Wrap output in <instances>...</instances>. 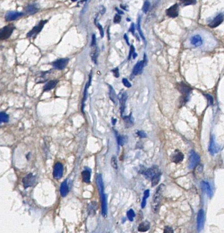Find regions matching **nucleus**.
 Wrapping results in <instances>:
<instances>
[{
  "label": "nucleus",
  "mask_w": 224,
  "mask_h": 233,
  "mask_svg": "<svg viewBox=\"0 0 224 233\" xmlns=\"http://www.w3.org/2000/svg\"><path fill=\"white\" fill-rule=\"evenodd\" d=\"M63 167L61 163L57 162L55 164L53 169V175L56 179H59L63 175Z\"/></svg>",
  "instance_id": "423d86ee"
},
{
  "label": "nucleus",
  "mask_w": 224,
  "mask_h": 233,
  "mask_svg": "<svg viewBox=\"0 0 224 233\" xmlns=\"http://www.w3.org/2000/svg\"><path fill=\"white\" fill-rule=\"evenodd\" d=\"M121 7H122V9H124V10H127V9H126V7H125V6H123V5H121Z\"/></svg>",
  "instance_id": "4d7b16f0"
},
{
  "label": "nucleus",
  "mask_w": 224,
  "mask_h": 233,
  "mask_svg": "<svg viewBox=\"0 0 224 233\" xmlns=\"http://www.w3.org/2000/svg\"><path fill=\"white\" fill-rule=\"evenodd\" d=\"M200 162V157L195 152L192 151L190 154L188 161V167L190 169H194L197 166Z\"/></svg>",
  "instance_id": "7ed1b4c3"
},
{
  "label": "nucleus",
  "mask_w": 224,
  "mask_h": 233,
  "mask_svg": "<svg viewBox=\"0 0 224 233\" xmlns=\"http://www.w3.org/2000/svg\"><path fill=\"white\" fill-rule=\"evenodd\" d=\"M111 165L114 169H118V164L117 158L115 156H113L111 159Z\"/></svg>",
  "instance_id": "c9c22d12"
},
{
  "label": "nucleus",
  "mask_w": 224,
  "mask_h": 233,
  "mask_svg": "<svg viewBox=\"0 0 224 233\" xmlns=\"http://www.w3.org/2000/svg\"><path fill=\"white\" fill-rule=\"evenodd\" d=\"M116 122H117V119H112V124L113 125H115V123H116Z\"/></svg>",
  "instance_id": "5fc2aeb1"
},
{
  "label": "nucleus",
  "mask_w": 224,
  "mask_h": 233,
  "mask_svg": "<svg viewBox=\"0 0 224 233\" xmlns=\"http://www.w3.org/2000/svg\"><path fill=\"white\" fill-rule=\"evenodd\" d=\"M82 177L83 181L86 183H89L90 182L91 174L90 171L85 170L82 172Z\"/></svg>",
  "instance_id": "393cba45"
},
{
  "label": "nucleus",
  "mask_w": 224,
  "mask_h": 233,
  "mask_svg": "<svg viewBox=\"0 0 224 233\" xmlns=\"http://www.w3.org/2000/svg\"><path fill=\"white\" fill-rule=\"evenodd\" d=\"M105 12H106V9H105L103 6H101L100 9V12L101 14H104Z\"/></svg>",
  "instance_id": "3c124183"
},
{
  "label": "nucleus",
  "mask_w": 224,
  "mask_h": 233,
  "mask_svg": "<svg viewBox=\"0 0 224 233\" xmlns=\"http://www.w3.org/2000/svg\"><path fill=\"white\" fill-rule=\"evenodd\" d=\"M15 29V27L12 24H8L0 29V41L6 40L9 38Z\"/></svg>",
  "instance_id": "f03ea898"
},
{
  "label": "nucleus",
  "mask_w": 224,
  "mask_h": 233,
  "mask_svg": "<svg viewBox=\"0 0 224 233\" xmlns=\"http://www.w3.org/2000/svg\"><path fill=\"white\" fill-rule=\"evenodd\" d=\"M96 203L95 202H92L91 204H89V207H88V211H89V213H94L95 212V211L96 210Z\"/></svg>",
  "instance_id": "72a5a7b5"
},
{
  "label": "nucleus",
  "mask_w": 224,
  "mask_h": 233,
  "mask_svg": "<svg viewBox=\"0 0 224 233\" xmlns=\"http://www.w3.org/2000/svg\"><path fill=\"white\" fill-rule=\"evenodd\" d=\"M204 95H205V96L206 97V98L207 99V100H208L209 105H211H211H213V103H214V98H213L212 96L209 95V94H205Z\"/></svg>",
  "instance_id": "58836bf2"
},
{
  "label": "nucleus",
  "mask_w": 224,
  "mask_h": 233,
  "mask_svg": "<svg viewBox=\"0 0 224 233\" xmlns=\"http://www.w3.org/2000/svg\"><path fill=\"white\" fill-rule=\"evenodd\" d=\"M144 65L145 61L143 60L140 61L138 62L136 64V65L134 66L133 69V74L134 75H137L140 74L143 70Z\"/></svg>",
  "instance_id": "a211bd4d"
},
{
  "label": "nucleus",
  "mask_w": 224,
  "mask_h": 233,
  "mask_svg": "<svg viewBox=\"0 0 224 233\" xmlns=\"http://www.w3.org/2000/svg\"><path fill=\"white\" fill-rule=\"evenodd\" d=\"M121 21V17L119 15H116L114 18V23H120Z\"/></svg>",
  "instance_id": "49530a36"
},
{
  "label": "nucleus",
  "mask_w": 224,
  "mask_h": 233,
  "mask_svg": "<svg viewBox=\"0 0 224 233\" xmlns=\"http://www.w3.org/2000/svg\"><path fill=\"white\" fill-rule=\"evenodd\" d=\"M118 140V143L119 145L122 146L125 145L128 142V137L127 136H123V135H120L118 136L117 137Z\"/></svg>",
  "instance_id": "a878e982"
},
{
  "label": "nucleus",
  "mask_w": 224,
  "mask_h": 233,
  "mask_svg": "<svg viewBox=\"0 0 224 233\" xmlns=\"http://www.w3.org/2000/svg\"><path fill=\"white\" fill-rule=\"evenodd\" d=\"M122 82H123V85L125 86V87H127V88H130V87H131V83H130L129 82V81L128 80H127V79L126 78H123V80H122Z\"/></svg>",
  "instance_id": "ea45409f"
},
{
  "label": "nucleus",
  "mask_w": 224,
  "mask_h": 233,
  "mask_svg": "<svg viewBox=\"0 0 224 233\" xmlns=\"http://www.w3.org/2000/svg\"><path fill=\"white\" fill-rule=\"evenodd\" d=\"M204 221H205V215H204V211L201 209L199 211L197 216V230L199 231L203 229Z\"/></svg>",
  "instance_id": "39448f33"
},
{
  "label": "nucleus",
  "mask_w": 224,
  "mask_h": 233,
  "mask_svg": "<svg viewBox=\"0 0 224 233\" xmlns=\"http://www.w3.org/2000/svg\"><path fill=\"white\" fill-rule=\"evenodd\" d=\"M190 43L196 47H199L203 43L202 39L200 35H195L190 38Z\"/></svg>",
  "instance_id": "6ab92c4d"
},
{
  "label": "nucleus",
  "mask_w": 224,
  "mask_h": 233,
  "mask_svg": "<svg viewBox=\"0 0 224 233\" xmlns=\"http://www.w3.org/2000/svg\"><path fill=\"white\" fill-rule=\"evenodd\" d=\"M109 97H110V98L113 102H114V103H116V99H117V96H116L115 92H114V89H113V87H112V86L109 85Z\"/></svg>",
  "instance_id": "cd10ccee"
},
{
  "label": "nucleus",
  "mask_w": 224,
  "mask_h": 233,
  "mask_svg": "<svg viewBox=\"0 0 224 233\" xmlns=\"http://www.w3.org/2000/svg\"><path fill=\"white\" fill-rule=\"evenodd\" d=\"M202 187L203 188L204 190L206 191V193H207V196H208V197H209L210 198H211L212 196V192L211 187H210L208 183L207 182H202Z\"/></svg>",
  "instance_id": "b1692460"
},
{
  "label": "nucleus",
  "mask_w": 224,
  "mask_h": 233,
  "mask_svg": "<svg viewBox=\"0 0 224 233\" xmlns=\"http://www.w3.org/2000/svg\"><path fill=\"white\" fill-rule=\"evenodd\" d=\"M115 10L116 11H117L118 12V14H124V13L123 11H122L121 10H119L118 8H115Z\"/></svg>",
  "instance_id": "864d4df0"
},
{
  "label": "nucleus",
  "mask_w": 224,
  "mask_h": 233,
  "mask_svg": "<svg viewBox=\"0 0 224 233\" xmlns=\"http://www.w3.org/2000/svg\"><path fill=\"white\" fill-rule=\"evenodd\" d=\"M58 82L57 80H50V81L48 82L47 84H45V85L43 87V89L44 91H49L52 90V89H53L54 88L56 87V86L57 85Z\"/></svg>",
  "instance_id": "412c9836"
},
{
  "label": "nucleus",
  "mask_w": 224,
  "mask_h": 233,
  "mask_svg": "<svg viewBox=\"0 0 224 233\" xmlns=\"http://www.w3.org/2000/svg\"><path fill=\"white\" fill-rule=\"evenodd\" d=\"M137 30H138V31H139V34L140 35L141 37L142 38V39L143 40V41H144L145 42H146V39H145V37L144 35H143V34L142 31V30H141V17H140V16L139 18V19H138Z\"/></svg>",
  "instance_id": "2f4dec72"
},
{
  "label": "nucleus",
  "mask_w": 224,
  "mask_h": 233,
  "mask_svg": "<svg viewBox=\"0 0 224 233\" xmlns=\"http://www.w3.org/2000/svg\"><path fill=\"white\" fill-rule=\"evenodd\" d=\"M150 2L148 1H145L144 4H143V7H142V11L144 13H147L148 11V10L149 9V7H150Z\"/></svg>",
  "instance_id": "f704fd0d"
},
{
  "label": "nucleus",
  "mask_w": 224,
  "mask_h": 233,
  "mask_svg": "<svg viewBox=\"0 0 224 233\" xmlns=\"http://www.w3.org/2000/svg\"><path fill=\"white\" fill-rule=\"evenodd\" d=\"M119 99L120 102V110L121 115L122 116L126 107V103L127 99V95L126 92L121 93L119 96Z\"/></svg>",
  "instance_id": "4468645a"
},
{
  "label": "nucleus",
  "mask_w": 224,
  "mask_h": 233,
  "mask_svg": "<svg viewBox=\"0 0 224 233\" xmlns=\"http://www.w3.org/2000/svg\"><path fill=\"white\" fill-rule=\"evenodd\" d=\"M135 47H133V46L131 45V48H130L129 55H128V59H129V60L131 59V56H132V55L133 54L134 52H135Z\"/></svg>",
  "instance_id": "c03bdc74"
},
{
  "label": "nucleus",
  "mask_w": 224,
  "mask_h": 233,
  "mask_svg": "<svg viewBox=\"0 0 224 233\" xmlns=\"http://www.w3.org/2000/svg\"><path fill=\"white\" fill-rule=\"evenodd\" d=\"M158 169L157 167H153L151 168L148 169L147 170H146L145 172H143V174L144 175L147 177V178H153V177L158 173Z\"/></svg>",
  "instance_id": "f3484780"
},
{
  "label": "nucleus",
  "mask_w": 224,
  "mask_h": 233,
  "mask_svg": "<svg viewBox=\"0 0 224 233\" xmlns=\"http://www.w3.org/2000/svg\"><path fill=\"white\" fill-rule=\"evenodd\" d=\"M112 72L114 74V75L116 77H118L120 76V73H119V70L118 68H115L112 70Z\"/></svg>",
  "instance_id": "de8ad7c7"
},
{
  "label": "nucleus",
  "mask_w": 224,
  "mask_h": 233,
  "mask_svg": "<svg viewBox=\"0 0 224 233\" xmlns=\"http://www.w3.org/2000/svg\"><path fill=\"white\" fill-rule=\"evenodd\" d=\"M137 55L136 52H134V53L133 54V59H135V58L137 57Z\"/></svg>",
  "instance_id": "6e6d98bb"
},
{
  "label": "nucleus",
  "mask_w": 224,
  "mask_h": 233,
  "mask_svg": "<svg viewBox=\"0 0 224 233\" xmlns=\"http://www.w3.org/2000/svg\"><path fill=\"white\" fill-rule=\"evenodd\" d=\"M149 196H150V190L148 189L146 190L144 192V196H143V197L142 199V201L141 203V207L142 209L145 208L146 204V199H147Z\"/></svg>",
  "instance_id": "7c9ffc66"
},
{
  "label": "nucleus",
  "mask_w": 224,
  "mask_h": 233,
  "mask_svg": "<svg viewBox=\"0 0 224 233\" xmlns=\"http://www.w3.org/2000/svg\"><path fill=\"white\" fill-rule=\"evenodd\" d=\"M127 215L129 220L132 221L133 220L134 217H135V213L134 212V211L132 209H130L129 211H128V212H127Z\"/></svg>",
  "instance_id": "473e14b6"
},
{
  "label": "nucleus",
  "mask_w": 224,
  "mask_h": 233,
  "mask_svg": "<svg viewBox=\"0 0 224 233\" xmlns=\"http://www.w3.org/2000/svg\"><path fill=\"white\" fill-rule=\"evenodd\" d=\"M219 149V147L216 145V143L215 142L214 137H211V139H210V143L209 146V151L210 153L211 154H214L218 152Z\"/></svg>",
  "instance_id": "dca6fc26"
},
{
  "label": "nucleus",
  "mask_w": 224,
  "mask_h": 233,
  "mask_svg": "<svg viewBox=\"0 0 224 233\" xmlns=\"http://www.w3.org/2000/svg\"><path fill=\"white\" fill-rule=\"evenodd\" d=\"M96 26H97V27L98 28L99 31H100V35H101V37L103 38L104 37V34L103 27H102V26L99 23L96 24Z\"/></svg>",
  "instance_id": "a19ab883"
},
{
  "label": "nucleus",
  "mask_w": 224,
  "mask_h": 233,
  "mask_svg": "<svg viewBox=\"0 0 224 233\" xmlns=\"http://www.w3.org/2000/svg\"><path fill=\"white\" fill-rule=\"evenodd\" d=\"M184 154L182 153L181 152L176 150L174 153L171 154V160L175 163H178L182 162L184 159Z\"/></svg>",
  "instance_id": "ddd939ff"
},
{
  "label": "nucleus",
  "mask_w": 224,
  "mask_h": 233,
  "mask_svg": "<svg viewBox=\"0 0 224 233\" xmlns=\"http://www.w3.org/2000/svg\"><path fill=\"white\" fill-rule=\"evenodd\" d=\"M223 21V15L222 13L220 14L219 15H218L214 19L211 23H210L208 24V26L210 28H216L218 27V25L222 23Z\"/></svg>",
  "instance_id": "f8f14e48"
},
{
  "label": "nucleus",
  "mask_w": 224,
  "mask_h": 233,
  "mask_svg": "<svg viewBox=\"0 0 224 233\" xmlns=\"http://www.w3.org/2000/svg\"><path fill=\"white\" fill-rule=\"evenodd\" d=\"M123 120H124V121H125L127 124H129V125L133 124V121H132V119L131 115H129L128 116H125V117H124L123 118Z\"/></svg>",
  "instance_id": "4c0bfd02"
},
{
  "label": "nucleus",
  "mask_w": 224,
  "mask_h": 233,
  "mask_svg": "<svg viewBox=\"0 0 224 233\" xmlns=\"http://www.w3.org/2000/svg\"><path fill=\"white\" fill-rule=\"evenodd\" d=\"M137 134L140 138H145L147 137V135H146V133L143 131H139L137 132Z\"/></svg>",
  "instance_id": "a18cd8bd"
},
{
  "label": "nucleus",
  "mask_w": 224,
  "mask_h": 233,
  "mask_svg": "<svg viewBox=\"0 0 224 233\" xmlns=\"http://www.w3.org/2000/svg\"><path fill=\"white\" fill-rule=\"evenodd\" d=\"M164 233H174V230L169 226H165L164 230Z\"/></svg>",
  "instance_id": "79ce46f5"
},
{
  "label": "nucleus",
  "mask_w": 224,
  "mask_h": 233,
  "mask_svg": "<svg viewBox=\"0 0 224 233\" xmlns=\"http://www.w3.org/2000/svg\"><path fill=\"white\" fill-rule=\"evenodd\" d=\"M24 15V13L16 11L8 12L5 15V19L7 21H11Z\"/></svg>",
  "instance_id": "9d476101"
},
{
  "label": "nucleus",
  "mask_w": 224,
  "mask_h": 233,
  "mask_svg": "<svg viewBox=\"0 0 224 233\" xmlns=\"http://www.w3.org/2000/svg\"><path fill=\"white\" fill-rule=\"evenodd\" d=\"M69 59H67V58H66V59H61L53 62L52 63V65H53V66L55 69H58V70H63V69H64L66 67V66L67 65Z\"/></svg>",
  "instance_id": "0eeeda50"
},
{
  "label": "nucleus",
  "mask_w": 224,
  "mask_h": 233,
  "mask_svg": "<svg viewBox=\"0 0 224 233\" xmlns=\"http://www.w3.org/2000/svg\"><path fill=\"white\" fill-rule=\"evenodd\" d=\"M196 4V1H183V4L184 6H187V5H195Z\"/></svg>",
  "instance_id": "37998d69"
},
{
  "label": "nucleus",
  "mask_w": 224,
  "mask_h": 233,
  "mask_svg": "<svg viewBox=\"0 0 224 233\" xmlns=\"http://www.w3.org/2000/svg\"><path fill=\"white\" fill-rule=\"evenodd\" d=\"M127 20H128V21H130L131 20H130V19H127Z\"/></svg>",
  "instance_id": "13d9d810"
},
{
  "label": "nucleus",
  "mask_w": 224,
  "mask_h": 233,
  "mask_svg": "<svg viewBox=\"0 0 224 233\" xmlns=\"http://www.w3.org/2000/svg\"><path fill=\"white\" fill-rule=\"evenodd\" d=\"M164 189L165 185L162 184H160L159 186V187L157 188L156 192L154 195L153 199V203H152V207H153V209L154 212H157V211L159 210Z\"/></svg>",
  "instance_id": "f257e3e1"
},
{
  "label": "nucleus",
  "mask_w": 224,
  "mask_h": 233,
  "mask_svg": "<svg viewBox=\"0 0 224 233\" xmlns=\"http://www.w3.org/2000/svg\"><path fill=\"white\" fill-rule=\"evenodd\" d=\"M97 57H98V50H97V48H96L95 50L93 52V53L92 54V60L95 63H97Z\"/></svg>",
  "instance_id": "e433bc0d"
},
{
  "label": "nucleus",
  "mask_w": 224,
  "mask_h": 233,
  "mask_svg": "<svg viewBox=\"0 0 224 233\" xmlns=\"http://www.w3.org/2000/svg\"><path fill=\"white\" fill-rule=\"evenodd\" d=\"M101 203V213L103 217H106L107 216V196L104 193L100 194Z\"/></svg>",
  "instance_id": "9b49d317"
},
{
  "label": "nucleus",
  "mask_w": 224,
  "mask_h": 233,
  "mask_svg": "<svg viewBox=\"0 0 224 233\" xmlns=\"http://www.w3.org/2000/svg\"><path fill=\"white\" fill-rule=\"evenodd\" d=\"M129 30L133 34H134L135 33V24L133 23H132L131 25V27H130Z\"/></svg>",
  "instance_id": "8fccbe9b"
},
{
  "label": "nucleus",
  "mask_w": 224,
  "mask_h": 233,
  "mask_svg": "<svg viewBox=\"0 0 224 233\" xmlns=\"http://www.w3.org/2000/svg\"><path fill=\"white\" fill-rule=\"evenodd\" d=\"M47 22V20L40 21V23H39L37 26L34 27L32 29V30H30V31L27 33V37H33V36L38 34V33H40L41 30H42V29L43 28V27L44 26V25L46 24Z\"/></svg>",
  "instance_id": "20e7f679"
},
{
  "label": "nucleus",
  "mask_w": 224,
  "mask_h": 233,
  "mask_svg": "<svg viewBox=\"0 0 224 233\" xmlns=\"http://www.w3.org/2000/svg\"><path fill=\"white\" fill-rule=\"evenodd\" d=\"M160 177H161V173H158L152 178V187H155L158 184L160 180Z\"/></svg>",
  "instance_id": "c85d7f7f"
},
{
  "label": "nucleus",
  "mask_w": 224,
  "mask_h": 233,
  "mask_svg": "<svg viewBox=\"0 0 224 233\" xmlns=\"http://www.w3.org/2000/svg\"><path fill=\"white\" fill-rule=\"evenodd\" d=\"M38 11V9H37L35 6H33V5H29V6H27L26 8L25 11L28 14H34L36 12H37Z\"/></svg>",
  "instance_id": "bb28decb"
},
{
  "label": "nucleus",
  "mask_w": 224,
  "mask_h": 233,
  "mask_svg": "<svg viewBox=\"0 0 224 233\" xmlns=\"http://www.w3.org/2000/svg\"><path fill=\"white\" fill-rule=\"evenodd\" d=\"M150 224L147 221H143L138 226V231L140 232H146L150 229Z\"/></svg>",
  "instance_id": "aec40b11"
},
{
  "label": "nucleus",
  "mask_w": 224,
  "mask_h": 233,
  "mask_svg": "<svg viewBox=\"0 0 224 233\" xmlns=\"http://www.w3.org/2000/svg\"><path fill=\"white\" fill-rule=\"evenodd\" d=\"M36 181V178L35 176L33 175L32 174H29L27 175L26 176L24 177L23 180V182L25 188H27L28 187H32Z\"/></svg>",
  "instance_id": "6e6552de"
},
{
  "label": "nucleus",
  "mask_w": 224,
  "mask_h": 233,
  "mask_svg": "<svg viewBox=\"0 0 224 233\" xmlns=\"http://www.w3.org/2000/svg\"><path fill=\"white\" fill-rule=\"evenodd\" d=\"M9 117L7 113L5 112H0V124L3 123H7L9 121Z\"/></svg>",
  "instance_id": "c756f323"
},
{
  "label": "nucleus",
  "mask_w": 224,
  "mask_h": 233,
  "mask_svg": "<svg viewBox=\"0 0 224 233\" xmlns=\"http://www.w3.org/2000/svg\"><path fill=\"white\" fill-rule=\"evenodd\" d=\"M124 40L126 41L127 44H128V45L129 46V42H128V36H127V35L126 34H125L124 35Z\"/></svg>",
  "instance_id": "603ef678"
},
{
  "label": "nucleus",
  "mask_w": 224,
  "mask_h": 233,
  "mask_svg": "<svg viewBox=\"0 0 224 233\" xmlns=\"http://www.w3.org/2000/svg\"><path fill=\"white\" fill-rule=\"evenodd\" d=\"M60 193L63 197H66L67 195V194L68 193V187L67 182H66V180L63 182L61 184V185Z\"/></svg>",
  "instance_id": "5701e85b"
},
{
  "label": "nucleus",
  "mask_w": 224,
  "mask_h": 233,
  "mask_svg": "<svg viewBox=\"0 0 224 233\" xmlns=\"http://www.w3.org/2000/svg\"><path fill=\"white\" fill-rule=\"evenodd\" d=\"M178 87L179 91H180L183 95L186 97L189 95V94L192 90V89L184 83H179L178 85Z\"/></svg>",
  "instance_id": "2eb2a0df"
},
{
  "label": "nucleus",
  "mask_w": 224,
  "mask_h": 233,
  "mask_svg": "<svg viewBox=\"0 0 224 233\" xmlns=\"http://www.w3.org/2000/svg\"><path fill=\"white\" fill-rule=\"evenodd\" d=\"M96 44V37L95 34H93L92 36V44H91V46L92 47H95Z\"/></svg>",
  "instance_id": "09e8293b"
},
{
  "label": "nucleus",
  "mask_w": 224,
  "mask_h": 233,
  "mask_svg": "<svg viewBox=\"0 0 224 233\" xmlns=\"http://www.w3.org/2000/svg\"><path fill=\"white\" fill-rule=\"evenodd\" d=\"M166 13L168 16L171 18H175L178 16L179 6L178 5L175 4L168 9L166 11Z\"/></svg>",
  "instance_id": "1a4fd4ad"
},
{
  "label": "nucleus",
  "mask_w": 224,
  "mask_h": 233,
  "mask_svg": "<svg viewBox=\"0 0 224 233\" xmlns=\"http://www.w3.org/2000/svg\"><path fill=\"white\" fill-rule=\"evenodd\" d=\"M96 183H97L98 187L99 189V193L100 195L101 193H104V184L103 182V179H102L101 175L98 174L97 176H96Z\"/></svg>",
  "instance_id": "4be33fe9"
}]
</instances>
